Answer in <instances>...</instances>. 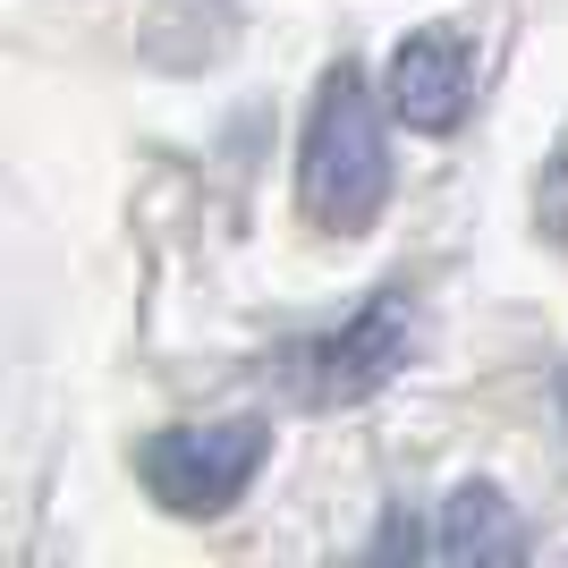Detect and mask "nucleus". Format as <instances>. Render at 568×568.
I'll return each mask as SVG.
<instances>
[{
	"label": "nucleus",
	"instance_id": "4",
	"mask_svg": "<svg viewBox=\"0 0 568 568\" xmlns=\"http://www.w3.org/2000/svg\"><path fill=\"white\" fill-rule=\"evenodd\" d=\"M467 94H475V43L458 26H416V34H399L390 69H382L390 119H407L416 136H442V128L467 119Z\"/></svg>",
	"mask_w": 568,
	"mask_h": 568
},
{
	"label": "nucleus",
	"instance_id": "2",
	"mask_svg": "<svg viewBox=\"0 0 568 568\" xmlns=\"http://www.w3.org/2000/svg\"><path fill=\"white\" fill-rule=\"evenodd\" d=\"M263 450H272V425H255V416H230V425H170L144 442V484H153V500L162 509H179V518H221L246 484H255Z\"/></svg>",
	"mask_w": 568,
	"mask_h": 568
},
{
	"label": "nucleus",
	"instance_id": "5",
	"mask_svg": "<svg viewBox=\"0 0 568 568\" xmlns=\"http://www.w3.org/2000/svg\"><path fill=\"white\" fill-rule=\"evenodd\" d=\"M433 551H442V560H518L526 526L509 518V500H500L493 484H458V493L442 500V535H433Z\"/></svg>",
	"mask_w": 568,
	"mask_h": 568
},
{
	"label": "nucleus",
	"instance_id": "6",
	"mask_svg": "<svg viewBox=\"0 0 568 568\" xmlns=\"http://www.w3.org/2000/svg\"><path fill=\"white\" fill-rule=\"evenodd\" d=\"M544 230L568 237V144L551 153V170H544Z\"/></svg>",
	"mask_w": 568,
	"mask_h": 568
},
{
	"label": "nucleus",
	"instance_id": "1",
	"mask_svg": "<svg viewBox=\"0 0 568 568\" xmlns=\"http://www.w3.org/2000/svg\"><path fill=\"white\" fill-rule=\"evenodd\" d=\"M297 187H306V213L323 230H365L390 195V144H382V111L374 85L339 60L314 94L306 119V153H297Z\"/></svg>",
	"mask_w": 568,
	"mask_h": 568
},
{
	"label": "nucleus",
	"instance_id": "7",
	"mask_svg": "<svg viewBox=\"0 0 568 568\" xmlns=\"http://www.w3.org/2000/svg\"><path fill=\"white\" fill-rule=\"evenodd\" d=\"M560 416H568V374H560Z\"/></svg>",
	"mask_w": 568,
	"mask_h": 568
},
{
	"label": "nucleus",
	"instance_id": "3",
	"mask_svg": "<svg viewBox=\"0 0 568 568\" xmlns=\"http://www.w3.org/2000/svg\"><path fill=\"white\" fill-rule=\"evenodd\" d=\"M407 356H416V306H407V288H374L339 332L306 339L288 356V374H297V390L314 407H356V399H374Z\"/></svg>",
	"mask_w": 568,
	"mask_h": 568
}]
</instances>
